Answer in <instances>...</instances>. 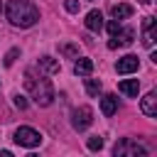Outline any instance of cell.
<instances>
[{"label":"cell","instance_id":"13","mask_svg":"<svg viewBox=\"0 0 157 157\" xmlns=\"http://www.w3.org/2000/svg\"><path fill=\"white\" fill-rule=\"evenodd\" d=\"M86 27L91 32H101L103 29V15H101V10H91L86 15Z\"/></svg>","mask_w":157,"mask_h":157},{"label":"cell","instance_id":"22","mask_svg":"<svg viewBox=\"0 0 157 157\" xmlns=\"http://www.w3.org/2000/svg\"><path fill=\"white\" fill-rule=\"evenodd\" d=\"M64 5H66V10H69V12H78V7H81V5H78V0H66Z\"/></svg>","mask_w":157,"mask_h":157},{"label":"cell","instance_id":"11","mask_svg":"<svg viewBox=\"0 0 157 157\" xmlns=\"http://www.w3.org/2000/svg\"><path fill=\"white\" fill-rule=\"evenodd\" d=\"M93 71V61L88 56H76V64H74V74L76 76H91Z\"/></svg>","mask_w":157,"mask_h":157},{"label":"cell","instance_id":"20","mask_svg":"<svg viewBox=\"0 0 157 157\" xmlns=\"http://www.w3.org/2000/svg\"><path fill=\"white\" fill-rule=\"evenodd\" d=\"M12 101H15V105H17L20 110H25V108H27V98H25L22 93H15V96H12Z\"/></svg>","mask_w":157,"mask_h":157},{"label":"cell","instance_id":"2","mask_svg":"<svg viewBox=\"0 0 157 157\" xmlns=\"http://www.w3.org/2000/svg\"><path fill=\"white\" fill-rule=\"evenodd\" d=\"M25 86L29 91V96L34 98L37 105H52L54 103V88H52V81L44 78V76H34L32 71H25Z\"/></svg>","mask_w":157,"mask_h":157},{"label":"cell","instance_id":"3","mask_svg":"<svg viewBox=\"0 0 157 157\" xmlns=\"http://www.w3.org/2000/svg\"><path fill=\"white\" fill-rule=\"evenodd\" d=\"M113 155H115V157H145V155H147V147L140 145V142L132 140V137H123V140L115 142Z\"/></svg>","mask_w":157,"mask_h":157},{"label":"cell","instance_id":"12","mask_svg":"<svg viewBox=\"0 0 157 157\" xmlns=\"http://www.w3.org/2000/svg\"><path fill=\"white\" fill-rule=\"evenodd\" d=\"M118 91H120V93H125V96H130V98H137L140 81H137V78H125V81H120V83H118Z\"/></svg>","mask_w":157,"mask_h":157},{"label":"cell","instance_id":"24","mask_svg":"<svg viewBox=\"0 0 157 157\" xmlns=\"http://www.w3.org/2000/svg\"><path fill=\"white\" fill-rule=\"evenodd\" d=\"M0 10H2V0H0Z\"/></svg>","mask_w":157,"mask_h":157},{"label":"cell","instance_id":"6","mask_svg":"<svg viewBox=\"0 0 157 157\" xmlns=\"http://www.w3.org/2000/svg\"><path fill=\"white\" fill-rule=\"evenodd\" d=\"M137 66H140V59H137L135 54H125L123 59H118L115 71H118V74H132V71H137Z\"/></svg>","mask_w":157,"mask_h":157},{"label":"cell","instance_id":"8","mask_svg":"<svg viewBox=\"0 0 157 157\" xmlns=\"http://www.w3.org/2000/svg\"><path fill=\"white\" fill-rule=\"evenodd\" d=\"M140 110H142L147 118H155V115H157V96H155V91H150V93L140 101Z\"/></svg>","mask_w":157,"mask_h":157},{"label":"cell","instance_id":"23","mask_svg":"<svg viewBox=\"0 0 157 157\" xmlns=\"http://www.w3.org/2000/svg\"><path fill=\"white\" fill-rule=\"evenodd\" d=\"M140 2H152V0H140Z\"/></svg>","mask_w":157,"mask_h":157},{"label":"cell","instance_id":"9","mask_svg":"<svg viewBox=\"0 0 157 157\" xmlns=\"http://www.w3.org/2000/svg\"><path fill=\"white\" fill-rule=\"evenodd\" d=\"M101 110H103L105 118H110V115L118 110V96H115V93H105V96L101 98Z\"/></svg>","mask_w":157,"mask_h":157},{"label":"cell","instance_id":"7","mask_svg":"<svg viewBox=\"0 0 157 157\" xmlns=\"http://www.w3.org/2000/svg\"><path fill=\"white\" fill-rule=\"evenodd\" d=\"M132 37H135V32H132V29H123V27H120V32L110 37V42H108V49H118V47H128V44L132 42Z\"/></svg>","mask_w":157,"mask_h":157},{"label":"cell","instance_id":"1","mask_svg":"<svg viewBox=\"0 0 157 157\" xmlns=\"http://www.w3.org/2000/svg\"><path fill=\"white\" fill-rule=\"evenodd\" d=\"M5 17L10 20L12 27H32L39 20V10L32 0H7Z\"/></svg>","mask_w":157,"mask_h":157},{"label":"cell","instance_id":"19","mask_svg":"<svg viewBox=\"0 0 157 157\" xmlns=\"http://www.w3.org/2000/svg\"><path fill=\"white\" fill-rule=\"evenodd\" d=\"M86 145H88V150H101V147H103V137H98V135H96V137H88Z\"/></svg>","mask_w":157,"mask_h":157},{"label":"cell","instance_id":"16","mask_svg":"<svg viewBox=\"0 0 157 157\" xmlns=\"http://www.w3.org/2000/svg\"><path fill=\"white\" fill-rule=\"evenodd\" d=\"M86 91H88V96H98L101 81H98V78H86Z\"/></svg>","mask_w":157,"mask_h":157},{"label":"cell","instance_id":"10","mask_svg":"<svg viewBox=\"0 0 157 157\" xmlns=\"http://www.w3.org/2000/svg\"><path fill=\"white\" fill-rule=\"evenodd\" d=\"M142 44L145 47L155 44V20L152 17H145V22H142Z\"/></svg>","mask_w":157,"mask_h":157},{"label":"cell","instance_id":"18","mask_svg":"<svg viewBox=\"0 0 157 157\" xmlns=\"http://www.w3.org/2000/svg\"><path fill=\"white\" fill-rule=\"evenodd\" d=\"M17 56H20V49H17V47H15V49H10V52L5 54V66H12Z\"/></svg>","mask_w":157,"mask_h":157},{"label":"cell","instance_id":"5","mask_svg":"<svg viewBox=\"0 0 157 157\" xmlns=\"http://www.w3.org/2000/svg\"><path fill=\"white\" fill-rule=\"evenodd\" d=\"M91 123H93V110H91L88 105L74 108V113H71V125H74V130H86Z\"/></svg>","mask_w":157,"mask_h":157},{"label":"cell","instance_id":"17","mask_svg":"<svg viewBox=\"0 0 157 157\" xmlns=\"http://www.w3.org/2000/svg\"><path fill=\"white\" fill-rule=\"evenodd\" d=\"M59 52H61L64 56H78V47H76V44H61Z\"/></svg>","mask_w":157,"mask_h":157},{"label":"cell","instance_id":"21","mask_svg":"<svg viewBox=\"0 0 157 157\" xmlns=\"http://www.w3.org/2000/svg\"><path fill=\"white\" fill-rule=\"evenodd\" d=\"M108 32H110V37L118 34V32H120V20H110V22H108Z\"/></svg>","mask_w":157,"mask_h":157},{"label":"cell","instance_id":"14","mask_svg":"<svg viewBox=\"0 0 157 157\" xmlns=\"http://www.w3.org/2000/svg\"><path fill=\"white\" fill-rule=\"evenodd\" d=\"M37 66H39L42 74H59V69H61L59 66V59H54V56H42Z\"/></svg>","mask_w":157,"mask_h":157},{"label":"cell","instance_id":"4","mask_svg":"<svg viewBox=\"0 0 157 157\" xmlns=\"http://www.w3.org/2000/svg\"><path fill=\"white\" fill-rule=\"evenodd\" d=\"M12 140H15L20 147H37V145H42V135H39L34 128H27V125L17 128L15 135H12Z\"/></svg>","mask_w":157,"mask_h":157},{"label":"cell","instance_id":"15","mask_svg":"<svg viewBox=\"0 0 157 157\" xmlns=\"http://www.w3.org/2000/svg\"><path fill=\"white\" fill-rule=\"evenodd\" d=\"M132 12H135L132 5H128V2H120V5H113V7H110L113 20H125V17H130Z\"/></svg>","mask_w":157,"mask_h":157}]
</instances>
